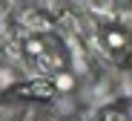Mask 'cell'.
Listing matches in <instances>:
<instances>
[{"instance_id":"obj_2","label":"cell","mask_w":132,"mask_h":121,"mask_svg":"<svg viewBox=\"0 0 132 121\" xmlns=\"http://www.w3.org/2000/svg\"><path fill=\"white\" fill-rule=\"evenodd\" d=\"M103 40H106L109 49H123V46H126V32H121V29H109V32L103 35Z\"/></svg>"},{"instance_id":"obj_1","label":"cell","mask_w":132,"mask_h":121,"mask_svg":"<svg viewBox=\"0 0 132 121\" xmlns=\"http://www.w3.org/2000/svg\"><path fill=\"white\" fill-rule=\"evenodd\" d=\"M52 87L57 92H72L75 89V75L72 72H55L52 75Z\"/></svg>"}]
</instances>
